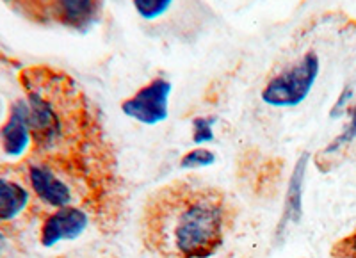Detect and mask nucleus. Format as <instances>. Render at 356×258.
<instances>
[{"label":"nucleus","instance_id":"obj_1","mask_svg":"<svg viewBox=\"0 0 356 258\" xmlns=\"http://www.w3.org/2000/svg\"><path fill=\"white\" fill-rule=\"evenodd\" d=\"M234 221V203L221 189L177 180L148 198L141 237L161 257L211 258L221 250Z\"/></svg>","mask_w":356,"mask_h":258},{"label":"nucleus","instance_id":"obj_2","mask_svg":"<svg viewBox=\"0 0 356 258\" xmlns=\"http://www.w3.org/2000/svg\"><path fill=\"white\" fill-rule=\"evenodd\" d=\"M321 70V61L316 52H307L296 61L294 65L276 73L264 86L260 98L271 107H296L307 100L312 88L317 82Z\"/></svg>","mask_w":356,"mask_h":258},{"label":"nucleus","instance_id":"obj_3","mask_svg":"<svg viewBox=\"0 0 356 258\" xmlns=\"http://www.w3.org/2000/svg\"><path fill=\"white\" fill-rule=\"evenodd\" d=\"M171 82L164 77H155L141 88L134 97L122 104L125 116L139 121L143 125H159L170 113Z\"/></svg>","mask_w":356,"mask_h":258},{"label":"nucleus","instance_id":"obj_4","mask_svg":"<svg viewBox=\"0 0 356 258\" xmlns=\"http://www.w3.org/2000/svg\"><path fill=\"white\" fill-rule=\"evenodd\" d=\"M88 225L89 216L79 207L57 209L41 226V244L50 248L56 246L57 242L73 241L84 234Z\"/></svg>","mask_w":356,"mask_h":258},{"label":"nucleus","instance_id":"obj_5","mask_svg":"<svg viewBox=\"0 0 356 258\" xmlns=\"http://www.w3.org/2000/svg\"><path fill=\"white\" fill-rule=\"evenodd\" d=\"M29 182L38 200L52 209L73 207V191L63 178L57 177L47 166H31Z\"/></svg>","mask_w":356,"mask_h":258},{"label":"nucleus","instance_id":"obj_6","mask_svg":"<svg viewBox=\"0 0 356 258\" xmlns=\"http://www.w3.org/2000/svg\"><path fill=\"white\" fill-rule=\"evenodd\" d=\"M308 161H310V154L303 152L296 162L294 170H292L291 180H289L287 193H285V203L284 212H282V219L276 228V235H284L287 232L289 226L298 225L303 218V191H305V178H307Z\"/></svg>","mask_w":356,"mask_h":258},{"label":"nucleus","instance_id":"obj_7","mask_svg":"<svg viewBox=\"0 0 356 258\" xmlns=\"http://www.w3.org/2000/svg\"><path fill=\"white\" fill-rule=\"evenodd\" d=\"M31 139H33V134L29 125V105L27 102L18 100L11 105L8 123L0 132L4 154L13 159L22 157L27 152Z\"/></svg>","mask_w":356,"mask_h":258},{"label":"nucleus","instance_id":"obj_8","mask_svg":"<svg viewBox=\"0 0 356 258\" xmlns=\"http://www.w3.org/2000/svg\"><path fill=\"white\" fill-rule=\"evenodd\" d=\"M31 196L22 184L0 177V223L17 219L27 209Z\"/></svg>","mask_w":356,"mask_h":258},{"label":"nucleus","instance_id":"obj_9","mask_svg":"<svg viewBox=\"0 0 356 258\" xmlns=\"http://www.w3.org/2000/svg\"><path fill=\"white\" fill-rule=\"evenodd\" d=\"M56 9L63 24L75 29H86L97 20L102 6L98 2H59Z\"/></svg>","mask_w":356,"mask_h":258},{"label":"nucleus","instance_id":"obj_10","mask_svg":"<svg viewBox=\"0 0 356 258\" xmlns=\"http://www.w3.org/2000/svg\"><path fill=\"white\" fill-rule=\"evenodd\" d=\"M216 162V154L212 150L207 148H195L191 150L189 154H186L180 161V168L182 170H196V168H205V166H212Z\"/></svg>","mask_w":356,"mask_h":258},{"label":"nucleus","instance_id":"obj_11","mask_svg":"<svg viewBox=\"0 0 356 258\" xmlns=\"http://www.w3.org/2000/svg\"><path fill=\"white\" fill-rule=\"evenodd\" d=\"M170 8L171 2H168V0H136L134 2V9L145 20H155L157 17L164 15Z\"/></svg>","mask_w":356,"mask_h":258},{"label":"nucleus","instance_id":"obj_12","mask_svg":"<svg viewBox=\"0 0 356 258\" xmlns=\"http://www.w3.org/2000/svg\"><path fill=\"white\" fill-rule=\"evenodd\" d=\"M349 114H351V121H349V125L346 127V130L340 134L339 138L333 139V141L330 143L326 148H324V152H323L324 155L337 154V152H339L342 146L349 145V143H353L356 139V104L353 105L351 109H349Z\"/></svg>","mask_w":356,"mask_h":258},{"label":"nucleus","instance_id":"obj_13","mask_svg":"<svg viewBox=\"0 0 356 258\" xmlns=\"http://www.w3.org/2000/svg\"><path fill=\"white\" fill-rule=\"evenodd\" d=\"M216 121L218 118H195L193 120V143L195 145L214 141Z\"/></svg>","mask_w":356,"mask_h":258},{"label":"nucleus","instance_id":"obj_14","mask_svg":"<svg viewBox=\"0 0 356 258\" xmlns=\"http://www.w3.org/2000/svg\"><path fill=\"white\" fill-rule=\"evenodd\" d=\"M330 258H356V230L337 242Z\"/></svg>","mask_w":356,"mask_h":258},{"label":"nucleus","instance_id":"obj_15","mask_svg":"<svg viewBox=\"0 0 356 258\" xmlns=\"http://www.w3.org/2000/svg\"><path fill=\"white\" fill-rule=\"evenodd\" d=\"M351 98H353V89H351V86H348V88H344V91L340 93L339 100L335 102V105H333L332 111H330V118H340V116H342V114L348 111Z\"/></svg>","mask_w":356,"mask_h":258},{"label":"nucleus","instance_id":"obj_16","mask_svg":"<svg viewBox=\"0 0 356 258\" xmlns=\"http://www.w3.org/2000/svg\"><path fill=\"white\" fill-rule=\"evenodd\" d=\"M6 244H8V242H6V235L2 234V232H0V255L4 253V250H6Z\"/></svg>","mask_w":356,"mask_h":258}]
</instances>
